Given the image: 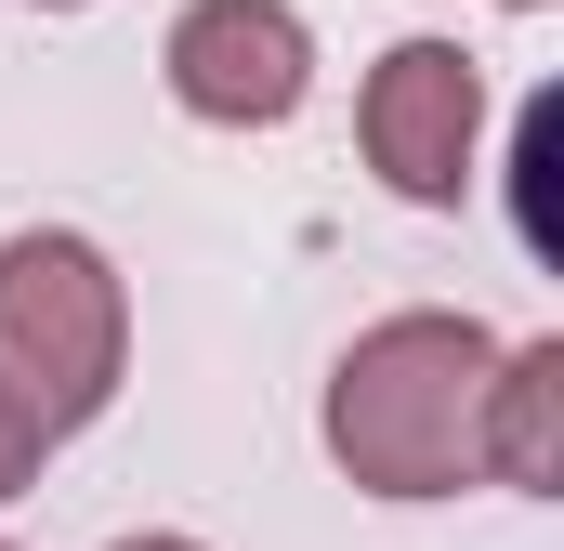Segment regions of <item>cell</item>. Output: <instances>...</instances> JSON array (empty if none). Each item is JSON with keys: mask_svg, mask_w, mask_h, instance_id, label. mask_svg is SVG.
I'll return each mask as SVG.
<instances>
[{"mask_svg": "<svg viewBox=\"0 0 564 551\" xmlns=\"http://www.w3.org/2000/svg\"><path fill=\"white\" fill-rule=\"evenodd\" d=\"M486 381H499V328L446 315V302H408V315L355 328V355L328 368L315 433L368 499H459L486 473Z\"/></svg>", "mask_w": 564, "mask_h": 551, "instance_id": "6da1fadb", "label": "cell"}, {"mask_svg": "<svg viewBox=\"0 0 564 551\" xmlns=\"http://www.w3.org/2000/svg\"><path fill=\"white\" fill-rule=\"evenodd\" d=\"M132 368V289L79 224H26L0 237V408L26 420L40 446L93 433L119 408Z\"/></svg>", "mask_w": 564, "mask_h": 551, "instance_id": "7a4b0ae2", "label": "cell"}, {"mask_svg": "<svg viewBox=\"0 0 564 551\" xmlns=\"http://www.w3.org/2000/svg\"><path fill=\"white\" fill-rule=\"evenodd\" d=\"M355 144L408 210H459V184L486 158V66L459 40H394L355 93Z\"/></svg>", "mask_w": 564, "mask_h": 551, "instance_id": "3957f363", "label": "cell"}, {"mask_svg": "<svg viewBox=\"0 0 564 551\" xmlns=\"http://www.w3.org/2000/svg\"><path fill=\"white\" fill-rule=\"evenodd\" d=\"M158 79L210 132H276V119H302V93H315V26L289 0H184L171 40H158Z\"/></svg>", "mask_w": 564, "mask_h": 551, "instance_id": "277c9868", "label": "cell"}, {"mask_svg": "<svg viewBox=\"0 0 564 551\" xmlns=\"http://www.w3.org/2000/svg\"><path fill=\"white\" fill-rule=\"evenodd\" d=\"M486 473L552 499L564 486V342H499V381H486Z\"/></svg>", "mask_w": 564, "mask_h": 551, "instance_id": "5b68a950", "label": "cell"}, {"mask_svg": "<svg viewBox=\"0 0 564 551\" xmlns=\"http://www.w3.org/2000/svg\"><path fill=\"white\" fill-rule=\"evenodd\" d=\"M552 158H564V93H525V119H512V224H525L539 263L564 250V224H552Z\"/></svg>", "mask_w": 564, "mask_h": 551, "instance_id": "8992f818", "label": "cell"}, {"mask_svg": "<svg viewBox=\"0 0 564 551\" xmlns=\"http://www.w3.org/2000/svg\"><path fill=\"white\" fill-rule=\"evenodd\" d=\"M40 460H53V446H40V433H26V420L0 408V499H26V486H40Z\"/></svg>", "mask_w": 564, "mask_h": 551, "instance_id": "52a82bcc", "label": "cell"}, {"mask_svg": "<svg viewBox=\"0 0 564 551\" xmlns=\"http://www.w3.org/2000/svg\"><path fill=\"white\" fill-rule=\"evenodd\" d=\"M106 551H197V539H171V526H144V539H106Z\"/></svg>", "mask_w": 564, "mask_h": 551, "instance_id": "ba28073f", "label": "cell"}, {"mask_svg": "<svg viewBox=\"0 0 564 551\" xmlns=\"http://www.w3.org/2000/svg\"><path fill=\"white\" fill-rule=\"evenodd\" d=\"M499 13H552V0H499Z\"/></svg>", "mask_w": 564, "mask_h": 551, "instance_id": "9c48e42d", "label": "cell"}, {"mask_svg": "<svg viewBox=\"0 0 564 551\" xmlns=\"http://www.w3.org/2000/svg\"><path fill=\"white\" fill-rule=\"evenodd\" d=\"M26 13H79V0H26Z\"/></svg>", "mask_w": 564, "mask_h": 551, "instance_id": "30bf717a", "label": "cell"}]
</instances>
